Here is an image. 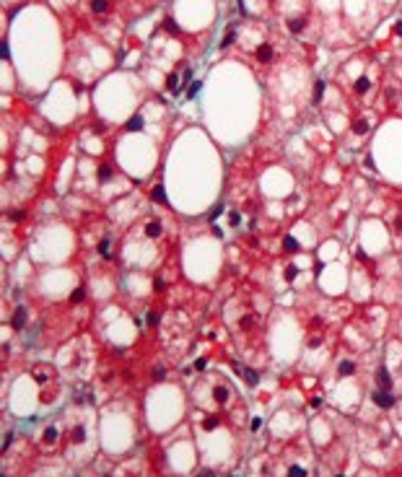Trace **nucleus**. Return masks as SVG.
Returning a JSON list of instances; mask_svg holds the SVG:
<instances>
[{"mask_svg":"<svg viewBox=\"0 0 402 477\" xmlns=\"http://www.w3.org/2000/svg\"><path fill=\"white\" fill-rule=\"evenodd\" d=\"M371 400H374V405L376 407H381V410H392L394 407V394H392V389H376V392L371 394Z\"/></svg>","mask_w":402,"mask_h":477,"instance_id":"f257e3e1","label":"nucleus"},{"mask_svg":"<svg viewBox=\"0 0 402 477\" xmlns=\"http://www.w3.org/2000/svg\"><path fill=\"white\" fill-rule=\"evenodd\" d=\"M26 319H29V311H26V306H16V311H13V317H11V327L13 329H23V327H26Z\"/></svg>","mask_w":402,"mask_h":477,"instance_id":"f03ea898","label":"nucleus"},{"mask_svg":"<svg viewBox=\"0 0 402 477\" xmlns=\"http://www.w3.org/2000/svg\"><path fill=\"white\" fill-rule=\"evenodd\" d=\"M254 57H257V63H272V57H275V50H272V44L262 42L260 47H257Z\"/></svg>","mask_w":402,"mask_h":477,"instance_id":"7ed1b4c3","label":"nucleus"},{"mask_svg":"<svg viewBox=\"0 0 402 477\" xmlns=\"http://www.w3.org/2000/svg\"><path fill=\"white\" fill-rule=\"evenodd\" d=\"M376 384H379V389H392V373L384 366L376 369Z\"/></svg>","mask_w":402,"mask_h":477,"instance_id":"20e7f679","label":"nucleus"},{"mask_svg":"<svg viewBox=\"0 0 402 477\" xmlns=\"http://www.w3.org/2000/svg\"><path fill=\"white\" fill-rule=\"evenodd\" d=\"M143 128H145V119H143L141 115L130 117V119H128V125H125V130H128V133H141Z\"/></svg>","mask_w":402,"mask_h":477,"instance_id":"39448f33","label":"nucleus"},{"mask_svg":"<svg viewBox=\"0 0 402 477\" xmlns=\"http://www.w3.org/2000/svg\"><path fill=\"white\" fill-rule=\"evenodd\" d=\"M241 379L250 384V387H257V384H260V376H257V371H254V369H250V366H244V369H241Z\"/></svg>","mask_w":402,"mask_h":477,"instance_id":"423d86ee","label":"nucleus"},{"mask_svg":"<svg viewBox=\"0 0 402 477\" xmlns=\"http://www.w3.org/2000/svg\"><path fill=\"white\" fill-rule=\"evenodd\" d=\"M369 88H371V78H369V75H361L359 81H356V86H353V91H356L359 96L369 94Z\"/></svg>","mask_w":402,"mask_h":477,"instance_id":"0eeeda50","label":"nucleus"},{"mask_svg":"<svg viewBox=\"0 0 402 477\" xmlns=\"http://www.w3.org/2000/svg\"><path fill=\"white\" fill-rule=\"evenodd\" d=\"M228 397H231V392H228V387H221V384H218L216 389H213V400H216L218 405H226V402H228Z\"/></svg>","mask_w":402,"mask_h":477,"instance_id":"6e6552de","label":"nucleus"},{"mask_svg":"<svg viewBox=\"0 0 402 477\" xmlns=\"http://www.w3.org/2000/svg\"><path fill=\"white\" fill-rule=\"evenodd\" d=\"M161 233H163V226L159 221H151L145 226V236H148V239H159Z\"/></svg>","mask_w":402,"mask_h":477,"instance_id":"1a4fd4ad","label":"nucleus"},{"mask_svg":"<svg viewBox=\"0 0 402 477\" xmlns=\"http://www.w3.org/2000/svg\"><path fill=\"white\" fill-rule=\"evenodd\" d=\"M151 200L159 202V205H166V202H169L166 200V190H163L161 184H156V187L151 190Z\"/></svg>","mask_w":402,"mask_h":477,"instance_id":"9d476101","label":"nucleus"},{"mask_svg":"<svg viewBox=\"0 0 402 477\" xmlns=\"http://www.w3.org/2000/svg\"><path fill=\"white\" fill-rule=\"evenodd\" d=\"M353 133H356V135H369V130H371V125H369V119H356V122H353Z\"/></svg>","mask_w":402,"mask_h":477,"instance_id":"9b49d317","label":"nucleus"},{"mask_svg":"<svg viewBox=\"0 0 402 477\" xmlns=\"http://www.w3.org/2000/svg\"><path fill=\"white\" fill-rule=\"evenodd\" d=\"M83 301H86V286L73 288V293H70V304H83Z\"/></svg>","mask_w":402,"mask_h":477,"instance_id":"f8f14e48","label":"nucleus"},{"mask_svg":"<svg viewBox=\"0 0 402 477\" xmlns=\"http://www.w3.org/2000/svg\"><path fill=\"white\" fill-rule=\"evenodd\" d=\"M288 29H291L294 34H301L306 29V19H304V16H299V19H291V21H288Z\"/></svg>","mask_w":402,"mask_h":477,"instance_id":"ddd939ff","label":"nucleus"},{"mask_svg":"<svg viewBox=\"0 0 402 477\" xmlns=\"http://www.w3.org/2000/svg\"><path fill=\"white\" fill-rule=\"evenodd\" d=\"M283 249H285L288 255H296V252H299V242H296L294 236H283Z\"/></svg>","mask_w":402,"mask_h":477,"instance_id":"4468645a","label":"nucleus"},{"mask_svg":"<svg viewBox=\"0 0 402 477\" xmlns=\"http://www.w3.org/2000/svg\"><path fill=\"white\" fill-rule=\"evenodd\" d=\"M337 373H340V376H353V373H356V363L343 361L340 366H337Z\"/></svg>","mask_w":402,"mask_h":477,"instance_id":"2eb2a0df","label":"nucleus"},{"mask_svg":"<svg viewBox=\"0 0 402 477\" xmlns=\"http://www.w3.org/2000/svg\"><path fill=\"white\" fill-rule=\"evenodd\" d=\"M70 438H73V444H83V441H86V428H83V425H76L73 434H70Z\"/></svg>","mask_w":402,"mask_h":477,"instance_id":"dca6fc26","label":"nucleus"},{"mask_svg":"<svg viewBox=\"0 0 402 477\" xmlns=\"http://www.w3.org/2000/svg\"><path fill=\"white\" fill-rule=\"evenodd\" d=\"M166 88H169L172 94H177V91H179V75H177V73L166 75Z\"/></svg>","mask_w":402,"mask_h":477,"instance_id":"f3484780","label":"nucleus"},{"mask_svg":"<svg viewBox=\"0 0 402 477\" xmlns=\"http://www.w3.org/2000/svg\"><path fill=\"white\" fill-rule=\"evenodd\" d=\"M97 177H99V182L112 179V166H109V164H101V166L97 169Z\"/></svg>","mask_w":402,"mask_h":477,"instance_id":"a211bd4d","label":"nucleus"},{"mask_svg":"<svg viewBox=\"0 0 402 477\" xmlns=\"http://www.w3.org/2000/svg\"><path fill=\"white\" fill-rule=\"evenodd\" d=\"M91 11H94V13H107L109 11V0H91Z\"/></svg>","mask_w":402,"mask_h":477,"instance_id":"6ab92c4d","label":"nucleus"},{"mask_svg":"<svg viewBox=\"0 0 402 477\" xmlns=\"http://www.w3.org/2000/svg\"><path fill=\"white\" fill-rule=\"evenodd\" d=\"M57 436H60V431H57V428H47V431H44V444H54V441H57Z\"/></svg>","mask_w":402,"mask_h":477,"instance_id":"aec40b11","label":"nucleus"},{"mask_svg":"<svg viewBox=\"0 0 402 477\" xmlns=\"http://www.w3.org/2000/svg\"><path fill=\"white\" fill-rule=\"evenodd\" d=\"M296 275H299V267L296 265H285V270H283V278L291 283V280H296Z\"/></svg>","mask_w":402,"mask_h":477,"instance_id":"412c9836","label":"nucleus"},{"mask_svg":"<svg viewBox=\"0 0 402 477\" xmlns=\"http://www.w3.org/2000/svg\"><path fill=\"white\" fill-rule=\"evenodd\" d=\"M234 42H237V32H234V29H228V34L223 37V42H221V50H226V47H231Z\"/></svg>","mask_w":402,"mask_h":477,"instance_id":"4be33fe9","label":"nucleus"},{"mask_svg":"<svg viewBox=\"0 0 402 477\" xmlns=\"http://www.w3.org/2000/svg\"><path fill=\"white\" fill-rule=\"evenodd\" d=\"M322 96H325V81H316V86H314V104H319V101H322Z\"/></svg>","mask_w":402,"mask_h":477,"instance_id":"5701e85b","label":"nucleus"},{"mask_svg":"<svg viewBox=\"0 0 402 477\" xmlns=\"http://www.w3.org/2000/svg\"><path fill=\"white\" fill-rule=\"evenodd\" d=\"M203 428H205V431H213V428H218V418H213V415H208L205 420H203Z\"/></svg>","mask_w":402,"mask_h":477,"instance_id":"b1692460","label":"nucleus"},{"mask_svg":"<svg viewBox=\"0 0 402 477\" xmlns=\"http://www.w3.org/2000/svg\"><path fill=\"white\" fill-rule=\"evenodd\" d=\"M163 29L172 34H179V26L174 23V19H163Z\"/></svg>","mask_w":402,"mask_h":477,"instance_id":"393cba45","label":"nucleus"},{"mask_svg":"<svg viewBox=\"0 0 402 477\" xmlns=\"http://www.w3.org/2000/svg\"><path fill=\"white\" fill-rule=\"evenodd\" d=\"M166 379V366H159V369H153V382H163Z\"/></svg>","mask_w":402,"mask_h":477,"instance_id":"a878e982","label":"nucleus"},{"mask_svg":"<svg viewBox=\"0 0 402 477\" xmlns=\"http://www.w3.org/2000/svg\"><path fill=\"white\" fill-rule=\"evenodd\" d=\"M99 255L107 257V260L112 257V255H109V239H101V242H99Z\"/></svg>","mask_w":402,"mask_h":477,"instance_id":"bb28decb","label":"nucleus"},{"mask_svg":"<svg viewBox=\"0 0 402 477\" xmlns=\"http://www.w3.org/2000/svg\"><path fill=\"white\" fill-rule=\"evenodd\" d=\"M153 291H156V293H163V291H166V280L156 278V280H153Z\"/></svg>","mask_w":402,"mask_h":477,"instance_id":"cd10ccee","label":"nucleus"},{"mask_svg":"<svg viewBox=\"0 0 402 477\" xmlns=\"http://www.w3.org/2000/svg\"><path fill=\"white\" fill-rule=\"evenodd\" d=\"M228 223H231V226H239V223H241V213H237V211L228 213Z\"/></svg>","mask_w":402,"mask_h":477,"instance_id":"c85d7f7f","label":"nucleus"},{"mask_svg":"<svg viewBox=\"0 0 402 477\" xmlns=\"http://www.w3.org/2000/svg\"><path fill=\"white\" fill-rule=\"evenodd\" d=\"M363 169L376 171V164H374V159H371V156H363Z\"/></svg>","mask_w":402,"mask_h":477,"instance_id":"c756f323","label":"nucleus"},{"mask_svg":"<svg viewBox=\"0 0 402 477\" xmlns=\"http://www.w3.org/2000/svg\"><path fill=\"white\" fill-rule=\"evenodd\" d=\"M208 369V358H197L195 361V371H205Z\"/></svg>","mask_w":402,"mask_h":477,"instance_id":"7c9ffc66","label":"nucleus"},{"mask_svg":"<svg viewBox=\"0 0 402 477\" xmlns=\"http://www.w3.org/2000/svg\"><path fill=\"white\" fill-rule=\"evenodd\" d=\"M197 91H200V81H195V84L190 86V94H187V96H190V99H195Z\"/></svg>","mask_w":402,"mask_h":477,"instance_id":"2f4dec72","label":"nucleus"},{"mask_svg":"<svg viewBox=\"0 0 402 477\" xmlns=\"http://www.w3.org/2000/svg\"><path fill=\"white\" fill-rule=\"evenodd\" d=\"M8 218H11V221H23V211H11L8 213Z\"/></svg>","mask_w":402,"mask_h":477,"instance_id":"473e14b6","label":"nucleus"},{"mask_svg":"<svg viewBox=\"0 0 402 477\" xmlns=\"http://www.w3.org/2000/svg\"><path fill=\"white\" fill-rule=\"evenodd\" d=\"M94 133H99V135H101V133H107V125H104L101 119H99V122H94Z\"/></svg>","mask_w":402,"mask_h":477,"instance_id":"72a5a7b5","label":"nucleus"},{"mask_svg":"<svg viewBox=\"0 0 402 477\" xmlns=\"http://www.w3.org/2000/svg\"><path fill=\"white\" fill-rule=\"evenodd\" d=\"M221 213H223V205H218V208H213V211H210V215H208V218H210V221H216L218 215H221Z\"/></svg>","mask_w":402,"mask_h":477,"instance_id":"f704fd0d","label":"nucleus"},{"mask_svg":"<svg viewBox=\"0 0 402 477\" xmlns=\"http://www.w3.org/2000/svg\"><path fill=\"white\" fill-rule=\"evenodd\" d=\"M239 327L241 329H250L252 327V317H241L239 319Z\"/></svg>","mask_w":402,"mask_h":477,"instance_id":"c9c22d12","label":"nucleus"},{"mask_svg":"<svg viewBox=\"0 0 402 477\" xmlns=\"http://www.w3.org/2000/svg\"><path fill=\"white\" fill-rule=\"evenodd\" d=\"M288 472H291V475H306V469H304V467H288Z\"/></svg>","mask_w":402,"mask_h":477,"instance_id":"e433bc0d","label":"nucleus"},{"mask_svg":"<svg viewBox=\"0 0 402 477\" xmlns=\"http://www.w3.org/2000/svg\"><path fill=\"white\" fill-rule=\"evenodd\" d=\"M306 345H309V348H319V345H322V338H309Z\"/></svg>","mask_w":402,"mask_h":477,"instance_id":"4c0bfd02","label":"nucleus"},{"mask_svg":"<svg viewBox=\"0 0 402 477\" xmlns=\"http://www.w3.org/2000/svg\"><path fill=\"white\" fill-rule=\"evenodd\" d=\"M148 324H151V327H156V324H159V314H156V311H151V314H148Z\"/></svg>","mask_w":402,"mask_h":477,"instance_id":"58836bf2","label":"nucleus"},{"mask_svg":"<svg viewBox=\"0 0 402 477\" xmlns=\"http://www.w3.org/2000/svg\"><path fill=\"white\" fill-rule=\"evenodd\" d=\"M394 233H400V236H402V215L394 221Z\"/></svg>","mask_w":402,"mask_h":477,"instance_id":"ea45409f","label":"nucleus"},{"mask_svg":"<svg viewBox=\"0 0 402 477\" xmlns=\"http://www.w3.org/2000/svg\"><path fill=\"white\" fill-rule=\"evenodd\" d=\"M359 260H361V262H366V265H374V262H371V257H366L363 252H359Z\"/></svg>","mask_w":402,"mask_h":477,"instance_id":"a19ab883","label":"nucleus"},{"mask_svg":"<svg viewBox=\"0 0 402 477\" xmlns=\"http://www.w3.org/2000/svg\"><path fill=\"white\" fill-rule=\"evenodd\" d=\"M11 441H13V434H6V441H3V449H8V446H11Z\"/></svg>","mask_w":402,"mask_h":477,"instance_id":"79ce46f5","label":"nucleus"},{"mask_svg":"<svg viewBox=\"0 0 402 477\" xmlns=\"http://www.w3.org/2000/svg\"><path fill=\"white\" fill-rule=\"evenodd\" d=\"M260 425H262V420L260 418H254V420H252V431H260Z\"/></svg>","mask_w":402,"mask_h":477,"instance_id":"37998d69","label":"nucleus"},{"mask_svg":"<svg viewBox=\"0 0 402 477\" xmlns=\"http://www.w3.org/2000/svg\"><path fill=\"white\" fill-rule=\"evenodd\" d=\"M34 379H37V384H44V382H47V376H44V373H34Z\"/></svg>","mask_w":402,"mask_h":477,"instance_id":"c03bdc74","label":"nucleus"},{"mask_svg":"<svg viewBox=\"0 0 402 477\" xmlns=\"http://www.w3.org/2000/svg\"><path fill=\"white\" fill-rule=\"evenodd\" d=\"M312 407H322V397H312Z\"/></svg>","mask_w":402,"mask_h":477,"instance_id":"a18cd8bd","label":"nucleus"},{"mask_svg":"<svg viewBox=\"0 0 402 477\" xmlns=\"http://www.w3.org/2000/svg\"><path fill=\"white\" fill-rule=\"evenodd\" d=\"M394 34H402V21L397 23V26H394Z\"/></svg>","mask_w":402,"mask_h":477,"instance_id":"49530a36","label":"nucleus"}]
</instances>
